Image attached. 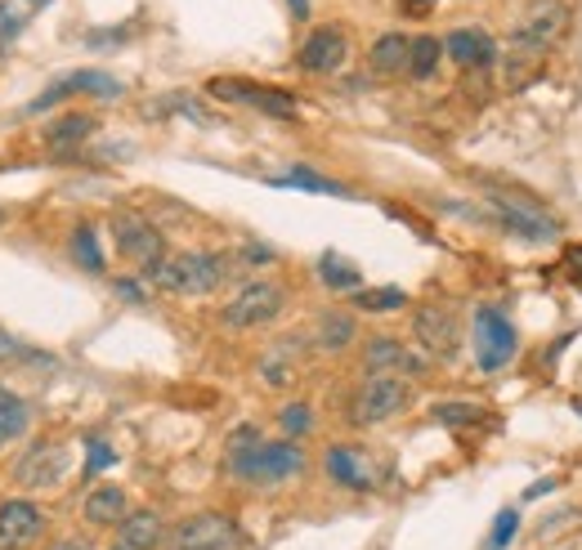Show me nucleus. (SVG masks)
<instances>
[{
    "mask_svg": "<svg viewBox=\"0 0 582 550\" xmlns=\"http://www.w3.org/2000/svg\"><path fill=\"white\" fill-rule=\"evenodd\" d=\"M229 273H233V256L224 251H175L143 282H153L158 291H171V295H211L224 286Z\"/></svg>",
    "mask_w": 582,
    "mask_h": 550,
    "instance_id": "f03ea898",
    "label": "nucleus"
},
{
    "mask_svg": "<svg viewBox=\"0 0 582 550\" xmlns=\"http://www.w3.org/2000/svg\"><path fill=\"white\" fill-rule=\"evenodd\" d=\"M354 336H359L354 314H341V309L323 314V318H318V327H314V344L323 349V354H341V349H350V344H354Z\"/></svg>",
    "mask_w": 582,
    "mask_h": 550,
    "instance_id": "5701e85b",
    "label": "nucleus"
},
{
    "mask_svg": "<svg viewBox=\"0 0 582 550\" xmlns=\"http://www.w3.org/2000/svg\"><path fill=\"white\" fill-rule=\"evenodd\" d=\"M395 5H399V14H404V19H430L440 0H395Z\"/></svg>",
    "mask_w": 582,
    "mask_h": 550,
    "instance_id": "e433bc0d",
    "label": "nucleus"
},
{
    "mask_svg": "<svg viewBox=\"0 0 582 550\" xmlns=\"http://www.w3.org/2000/svg\"><path fill=\"white\" fill-rule=\"evenodd\" d=\"M318 278H323V286H331V291H359V269H354V260H346V256H336V251H327L323 260H318Z\"/></svg>",
    "mask_w": 582,
    "mask_h": 550,
    "instance_id": "c756f323",
    "label": "nucleus"
},
{
    "mask_svg": "<svg viewBox=\"0 0 582 550\" xmlns=\"http://www.w3.org/2000/svg\"><path fill=\"white\" fill-rule=\"evenodd\" d=\"M45 537V511L27 496L0 502V550H27Z\"/></svg>",
    "mask_w": 582,
    "mask_h": 550,
    "instance_id": "f3484780",
    "label": "nucleus"
},
{
    "mask_svg": "<svg viewBox=\"0 0 582 550\" xmlns=\"http://www.w3.org/2000/svg\"><path fill=\"white\" fill-rule=\"evenodd\" d=\"M412 336L426 359H453L457 354V314L449 305H421L412 314Z\"/></svg>",
    "mask_w": 582,
    "mask_h": 550,
    "instance_id": "4468645a",
    "label": "nucleus"
},
{
    "mask_svg": "<svg viewBox=\"0 0 582 550\" xmlns=\"http://www.w3.org/2000/svg\"><path fill=\"white\" fill-rule=\"evenodd\" d=\"M27 430H32V408H27V398H19L14 389H0V447H5V443H19Z\"/></svg>",
    "mask_w": 582,
    "mask_h": 550,
    "instance_id": "393cba45",
    "label": "nucleus"
},
{
    "mask_svg": "<svg viewBox=\"0 0 582 550\" xmlns=\"http://www.w3.org/2000/svg\"><path fill=\"white\" fill-rule=\"evenodd\" d=\"M515 533H520V515L515 511H502L498 524H493V533H489V550H507Z\"/></svg>",
    "mask_w": 582,
    "mask_h": 550,
    "instance_id": "f704fd0d",
    "label": "nucleus"
},
{
    "mask_svg": "<svg viewBox=\"0 0 582 550\" xmlns=\"http://www.w3.org/2000/svg\"><path fill=\"white\" fill-rule=\"evenodd\" d=\"M117 295H121V300H135V305H143V286H139L135 278H121V282H117Z\"/></svg>",
    "mask_w": 582,
    "mask_h": 550,
    "instance_id": "58836bf2",
    "label": "nucleus"
},
{
    "mask_svg": "<svg viewBox=\"0 0 582 550\" xmlns=\"http://www.w3.org/2000/svg\"><path fill=\"white\" fill-rule=\"evenodd\" d=\"M229 475L252 488H278L305 475V447H296V438H260L252 425H242L229 438Z\"/></svg>",
    "mask_w": 582,
    "mask_h": 550,
    "instance_id": "f257e3e1",
    "label": "nucleus"
},
{
    "mask_svg": "<svg viewBox=\"0 0 582 550\" xmlns=\"http://www.w3.org/2000/svg\"><path fill=\"white\" fill-rule=\"evenodd\" d=\"M94 117H85V113H68V117H59L50 130H45V143L50 148H72V143H85L90 134H94Z\"/></svg>",
    "mask_w": 582,
    "mask_h": 550,
    "instance_id": "bb28decb",
    "label": "nucleus"
},
{
    "mask_svg": "<svg viewBox=\"0 0 582 550\" xmlns=\"http://www.w3.org/2000/svg\"><path fill=\"white\" fill-rule=\"evenodd\" d=\"M0 367H55L50 354H40V349H32L27 340L10 336L5 327H0Z\"/></svg>",
    "mask_w": 582,
    "mask_h": 550,
    "instance_id": "a878e982",
    "label": "nucleus"
},
{
    "mask_svg": "<svg viewBox=\"0 0 582 550\" xmlns=\"http://www.w3.org/2000/svg\"><path fill=\"white\" fill-rule=\"evenodd\" d=\"M104 466H113V447H108V443H90V461H85V475H100Z\"/></svg>",
    "mask_w": 582,
    "mask_h": 550,
    "instance_id": "c9c22d12",
    "label": "nucleus"
},
{
    "mask_svg": "<svg viewBox=\"0 0 582 550\" xmlns=\"http://www.w3.org/2000/svg\"><path fill=\"white\" fill-rule=\"evenodd\" d=\"M408 55H412V40L404 32H385L372 40V55H368V68L376 77H404L408 72Z\"/></svg>",
    "mask_w": 582,
    "mask_h": 550,
    "instance_id": "412c9836",
    "label": "nucleus"
},
{
    "mask_svg": "<svg viewBox=\"0 0 582 550\" xmlns=\"http://www.w3.org/2000/svg\"><path fill=\"white\" fill-rule=\"evenodd\" d=\"M45 550H90L85 541H55V546H45Z\"/></svg>",
    "mask_w": 582,
    "mask_h": 550,
    "instance_id": "37998d69",
    "label": "nucleus"
},
{
    "mask_svg": "<svg viewBox=\"0 0 582 550\" xmlns=\"http://www.w3.org/2000/svg\"><path fill=\"white\" fill-rule=\"evenodd\" d=\"M440 59H444V40L440 36H417L412 40V55H408V77L430 81L434 68H440Z\"/></svg>",
    "mask_w": 582,
    "mask_h": 550,
    "instance_id": "c85d7f7f",
    "label": "nucleus"
},
{
    "mask_svg": "<svg viewBox=\"0 0 582 550\" xmlns=\"http://www.w3.org/2000/svg\"><path fill=\"white\" fill-rule=\"evenodd\" d=\"M408 305V295L399 286H359L354 291V309L363 314H395Z\"/></svg>",
    "mask_w": 582,
    "mask_h": 550,
    "instance_id": "cd10ccee",
    "label": "nucleus"
},
{
    "mask_svg": "<svg viewBox=\"0 0 582 550\" xmlns=\"http://www.w3.org/2000/svg\"><path fill=\"white\" fill-rule=\"evenodd\" d=\"M489 211H493V220L511 233V237H520V242H556L560 237V220L547 211V207H538L533 197H524V192H502V188H493L489 197Z\"/></svg>",
    "mask_w": 582,
    "mask_h": 550,
    "instance_id": "20e7f679",
    "label": "nucleus"
},
{
    "mask_svg": "<svg viewBox=\"0 0 582 550\" xmlns=\"http://www.w3.org/2000/svg\"><path fill=\"white\" fill-rule=\"evenodd\" d=\"M551 488H556V479H543V483H538V488H528V492H524V496H528V502H533V496H547V492H551Z\"/></svg>",
    "mask_w": 582,
    "mask_h": 550,
    "instance_id": "a19ab883",
    "label": "nucleus"
},
{
    "mask_svg": "<svg viewBox=\"0 0 582 550\" xmlns=\"http://www.w3.org/2000/svg\"><path fill=\"white\" fill-rule=\"evenodd\" d=\"M117 528H121V546L126 550H158V546H166V519L158 511H135Z\"/></svg>",
    "mask_w": 582,
    "mask_h": 550,
    "instance_id": "4be33fe9",
    "label": "nucleus"
},
{
    "mask_svg": "<svg viewBox=\"0 0 582 550\" xmlns=\"http://www.w3.org/2000/svg\"><path fill=\"white\" fill-rule=\"evenodd\" d=\"M287 5H291V14H296V19H310V0H287Z\"/></svg>",
    "mask_w": 582,
    "mask_h": 550,
    "instance_id": "79ce46f5",
    "label": "nucleus"
},
{
    "mask_svg": "<svg viewBox=\"0 0 582 550\" xmlns=\"http://www.w3.org/2000/svg\"><path fill=\"white\" fill-rule=\"evenodd\" d=\"M363 367L368 372H381V376H404V381H412V376H426L430 359L421 354V349H408L399 336H372L363 344Z\"/></svg>",
    "mask_w": 582,
    "mask_h": 550,
    "instance_id": "f8f14e48",
    "label": "nucleus"
},
{
    "mask_svg": "<svg viewBox=\"0 0 582 550\" xmlns=\"http://www.w3.org/2000/svg\"><path fill=\"white\" fill-rule=\"evenodd\" d=\"M296 336H287V344H278V349H269V354L260 359V381L269 385V389H291L296 385V344H291Z\"/></svg>",
    "mask_w": 582,
    "mask_h": 550,
    "instance_id": "b1692460",
    "label": "nucleus"
},
{
    "mask_svg": "<svg viewBox=\"0 0 582 550\" xmlns=\"http://www.w3.org/2000/svg\"><path fill=\"white\" fill-rule=\"evenodd\" d=\"M72 256H77V265H81L85 273H104V251H100V237H94L90 224H81V229L72 233Z\"/></svg>",
    "mask_w": 582,
    "mask_h": 550,
    "instance_id": "7c9ffc66",
    "label": "nucleus"
},
{
    "mask_svg": "<svg viewBox=\"0 0 582 550\" xmlns=\"http://www.w3.org/2000/svg\"><path fill=\"white\" fill-rule=\"evenodd\" d=\"M470 340H475V363H479V372H489V376L502 372L520 354V331H515V323L502 309H493V305H479L475 309Z\"/></svg>",
    "mask_w": 582,
    "mask_h": 550,
    "instance_id": "0eeeda50",
    "label": "nucleus"
},
{
    "mask_svg": "<svg viewBox=\"0 0 582 550\" xmlns=\"http://www.w3.org/2000/svg\"><path fill=\"white\" fill-rule=\"evenodd\" d=\"M121 90H126V85H121L113 72L81 68V72H72V77H63V81H55V85L45 90L40 98H32V113L55 108V104H63V98H72V94H85V98H121Z\"/></svg>",
    "mask_w": 582,
    "mask_h": 550,
    "instance_id": "2eb2a0df",
    "label": "nucleus"
},
{
    "mask_svg": "<svg viewBox=\"0 0 582 550\" xmlns=\"http://www.w3.org/2000/svg\"><path fill=\"white\" fill-rule=\"evenodd\" d=\"M278 184L305 188V192H327V197H350V188H341V184H336V179H323V175H314V171H305V166H296V171L278 175Z\"/></svg>",
    "mask_w": 582,
    "mask_h": 550,
    "instance_id": "2f4dec72",
    "label": "nucleus"
},
{
    "mask_svg": "<svg viewBox=\"0 0 582 550\" xmlns=\"http://www.w3.org/2000/svg\"><path fill=\"white\" fill-rule=\"evenodd\" d=\"M434 417L444 425H484V408H475V403H440Z\"/></svg>",
    "mask_w": 582,
    "mask_h": 550,
    "instance_id": "72a5a7b5",
    "label": "nucleus"
},
{
    "mask_svg": "<svg viewBox=\"0 0 582 550\" xmlns=\"http://www.w3.org/2000/svg\"><path fill=\"white\" fill-rule=\"evenodd\" d=\"M117 550H126V546H117Z\"/></svg>",
    "mask_w": 582,
    "mask_h": 550,
    "instance_id": "c03bdc74",
    "label": "nucleus"
},
{
    "mask_svg": "<svg viewBox=\"0 0 582 550\" xmlns=\"http://www.w3.org/2000/svg\"><path fill=\"white\" fill-rule=\"evenodd\" d=\"M242 546H247V537H242V528L220 511L188 515L166 537V550H242Z\"/></svg>",
    "mask_w": 582,
    "mask_h": 550,
    "instance_id": "6e6552de",
    "label": "nucleus"
},
{
    "mask_svg": "<svg viewBox=\"0 0 582 550\" xmlns=\"http://www.w3.org/2000/svg\"><path fill=\"white\" fill-rule=\"evenodd\" d=\"M113 242L121 260L139 269V278H149L166 260V233L139 211H113Z\"/></svg>",
    "mask_w": 582,
    "mask_h": 550,
    "instance_id": "423d86ee",
    "label": "nucleus"
},
{
    "mask_svg": "<svg viewBox=\"0 0 582 550\" xmlns=\"http://www.w3.org/2000/svg\"><path fill=\"white\" fill-rule=\"evenodd\" d=\"M346 59H350V36L341 27H331V23L327 27H314L301 40V49H296L301 72H314V77H327L336 68H346Z\"/></svg>",
    "mask_w": 582,
    "mask_h": 550,
    "instance_id": "dca6fc26",
    "label": "nucleus"
},
{
    "mask_svg": "<svg viewBox=\"0 0 582 550\" xmlns=\"http://www.w3.org/2000/svg\"><path fill=\"white\" fill-rule=\"evenodd\" d=\"M564 269H569V278L582 286V246H569V251H564Z\"/></svg>",
    "mask_w": 582,
    "mask_h": 550,
    "instance_id": "4c0bfd02",
    "label": "nucleus"
},
{
    "mask_svg": "<svg viewBox=\"0 0 582 550\" xmlns=\"http://www.w3.org/2000/svg\"><path fill=\"white\" fill-rule=\"evenodd\" d=\"M68 470H72V453L63 443H32L14 466V479H19V488L40 492V488H59L68 479Z\"/></svg>",
    "mask_w": 582,
    "mask_h": 550,
    "instance_id": "1a4fd4ad",
    "label": "nucleus"
},
{
    "mask_svg": "<svg viewBox=\"0 0 582 550\" xmlns=\"http://www.w3.org/2000/svg\"><path fill=\"white\" fill-rule=\"evenodd\" d=\"M282 309H287V286L273 282V278H256L220 309V323L233 327V331H256V327L278 323Z\"/></svg>",
    "mask_w": 582,
    "mask_h": 550,
    "instance_id": "39448f33",
    "label": "nucleus"
},
{
    "mask_svg": "<svg viewBox=\"0 0 582 550\" xmlns=\"http://www.w3.org/2000/svg\"><path fill=\"white\" fill-rule=\"evenodd\" d=\"M81 515H85L94 528H117V524L130 515V496H126L121 483H100V488H94V492L85 496Z\"/></svg>",
    "mask_w": 582,
    "mask_h": 550,
    "instance_id": "aec40b11",
    "label": "nucleus"
},
{
    "mask_svg": "<svg viewBox=\"0 0 582 550\" xmlns=\"http://www.w3.org/2000/svg\"><path fill=\"white\" fill-rule=\"evenodd\" d=\"M547 55H551L547 45H538V40H528V36L511 32V36H507V45H502V55H498V68H502V85H507L511 94L528 90L533 81H538V77L547 72Z\"/></svg>",
    "mask_w": 582,
    "mask_h": 550,
    "instance_id": "9b49d317",
    "label": "nucleus"
},
{
    "mask_svg": "<svg viewBox=\"0 0 582 550\" xmlns=\"http://www.w3.org/2000/svg\"><path fill=\"white\" fill-rule=\"evenodd\" d=\"M412 408V381L404 376H381V372H368L359 381V389L350 394V425L359 430H372V425H385V421H395L399 412Z\"/></svg>",
    "mask_w": 582,
    "mask_h": 550,
    "instance_id": "7ed1b4c3",
    "label": "nucleus"
},
{
    "mask_svg": "<svg viewBox=\"0 0 582 550\" xmlns=\"http://www.w3.org/2000/svg\"><path fill=\"white\" fill-rule=\"evenodd\" d=\"M278 425H282L287 438H301V434L314 430V408H310V403H287V408L278 412Z\"/></svg>",
    "mask_w": 582,
    "mask_h": 550,
    "instance_id": "473e14b6",
    "label": "nucleus"
},
{
    "mask_svg": "<svg viewBox=\"0 0 582 550\" xmlns=\"http://www.w3.org/2000/svg\"><path fill=\"white\" fill-rule=\"evenodd\" d=\"M444 55H449L457 68H466V72H484V68L498 63L502 45H498L489 32H484V27H453V32L444 36Z\"/></svg>",
    "mask_w": 582,
    "mask_h": 550,
    "instance_id": "a211bd4d",
    "label": "nucleus"
},
{
    "mask_svg": "<svg viewBox=\"0 0 582 550\" xmlns=\"http://www.w3.org/2000/svg\"><path fill=\"white\" fill-rule=\"evenodd\" d=\"M211 98H224V104H247V108H260L269 117H282V121H296V98L282 94V90H269V85H256V81H237V77H216L207 85Z\"/></svg>",
    "mask_w": 582,
    "mask_h": 550,
    "instance_id": "9d476101",
    "label": "nucleus"
},
{
    "mask_svg": "<svg viewBox=\"0 0 582 550\" xmlns=\"http://www.w3.org/2000/svg\"><path fill=\"white\" fill-rule=\"evenodd\" d=\"M247 260H252V265H269L273 251H269V246H247Z\"/></svg>",
    "mask_w": 582,
    "mask_h": 550,
    "instance_id": "ea45409f",
    "label": "nucleus"
},
{
    "mask_svg": "<svg viewBox=\"0 0 582 550\" xmlns=\"http://www.w3.org/2000/svg\"><path fill=\"white\" fill-rule=\"evenodd\" d=\"M515 32L551 49L569 32V5H564V0H528L520 23H515Z\"/></svg>",
    "mask_w": 582,
    "mask_h": 550,
    "instance_id": "6ab92c4d",
    "label": "nucleus"
},
{
    "mask_svg": "<svg viewBox=\"0 0 582 550\" xmlns=\"http://www.w3.org/2000/svg\"><path fill=\"white\" fill-rule=\"evenodd\" d=\"M323 470H327V479H331L336 488H350V492H372V488H381L376 461L363 453V447H354V443H331L327 457H323Z\"/></svg>",
    "mask_w": 582,
    "mask_h": 550,
    "instance_id": "ddd939ff",
    "label": "nucleus"
}]
</instances>
